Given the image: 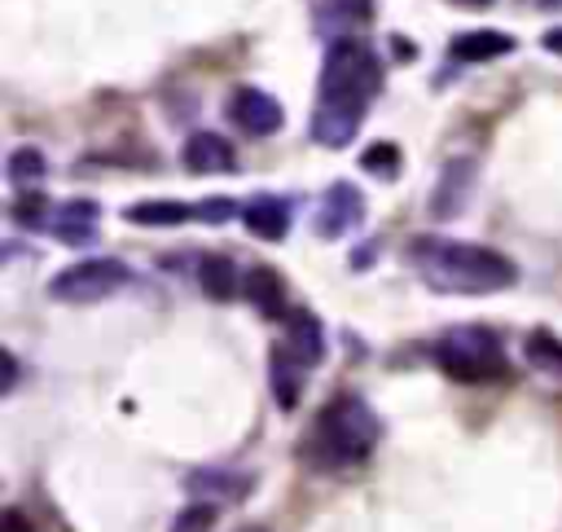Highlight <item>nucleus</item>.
Returning a JSON list of instances; mask_svg holds the SVG:
<instances>
[{
	"label": "nucleus",
	"mask_w": 562,
	"mask_h": 532,
	"mask_svg": "<svg viewBox=\"0 0 562 532\" xmlns=\"http://www.w3.org/2000/svg\"><path fill=\"white\" fill-rule=\"evenodd\" d=\"M285 347L312 369V365H321V356H325V334H321V321L307 312V308H294L290 317H285Z\"/></svg>",
	"instance_id": "obj_13"
},
{
	"label": "nucleus",
	"mask_w": 562,
	"mask_h": 532,
	"mask_svg": "<svg viewBox=\"0 0 562 532\" xmlns=\"http://www.w3.org/2000/svg\"><path fill=\"white\" fill-rule=\"evenodd\" d=\"M233 211H237V207H233L228 198H206V202H198V207H193V215H202L206 224H224Z\"/></svg>",
	"instance_id": "obj_25"
},
{
	"label": "nucleus",
	"mask_w": 562,
	"mask_h": 532,
	"mask_svg": "<svg viewBox=\"0 0 562 532\" xmlns=\"http://www.w3.org/2000/svg\"><path fill=\"white\" fill-rule=\"evenodd\" d=\"M0 532H35V528L22 519V510H13V506H9V510H4V519H0Z\"/></svg>",
	"instance_id": "obj_26"
},
{
	"label": "nucleus",
	"mask_w": 562,
	"mask_h": 532,
	"mask_svg": "<svg viewBox=\"0 0 562 532\" xmlns=\"http://www.w3.org/2000/svg\"><path fill=\"white\" fill-rule=\"evenodd\" d=\"M215 528V506L211 501H193L171 519V532H211Z\"/></svg>",
	"instance_id": "obj_23"
},
{
	"label": "nucleus",
	"mask_w": 562,
	"mask_h": 532,
	"mask_svg": "<svg viewBox=\"0 0 562 532\" xmlns=\"http://www.w3.org/2000/svg\"><path fill=\"white\" fill-rule=\"evenodd\" d=\"M127 264L123 259H79L70 268H61L53 281H48V295L57 303H97L114 290L127 286Z\"/></svg>",
	"instance_id": "obj_5"
},
{
	"label": "nucleus",
	"mask_w": 562,
	"mask_h": 532,
	"mask_svg": "<svg viewBox=\"0 0 562 532\" xmlns=\"http://www.w3.org/2000/svg\"><path fill=\"white\" fill-rule=\"evenodd\" d=\"M241 532H263V528H241Z\"/></svg>",
	"instance_id": "obj_31"
},
{
	"label": "nucleus",
	"mask_w": 562,
	"mask_h": 532,
	"mask_svg": "<svg viewBox=\"0 0 562 532\" xmlns=\"http://www.w3.org/2000/svg\"><path fill=\"white\" fill-rule=\"evenodd\" d=\"M360 215H364V193H360L356 185H347V180H334V185L321 193V202H316L312 229H316L321 237H342V233H351V229L360 224Z\"/></svg>",
	"instance_id": "obj_6"
},
{
	"label": "nucleus",
	"mask_w": 562,
	"mask_h": 532,
	"mask_svg": "<svg viewBox=\"0 0 562 532\" xmlns=\"http://www.w3.org/2000/svg\"><path fill=\"white\" fill-rule=\"evenodd\" d=\"M470 193H474V158H452V163L443 167L435 193H430V215H435V220H448V215L465 211Z\"/></svg>",
	"instance_id": "obj_8"
},
{
	"label": "nucleus",
	"mask_w": 562,
	"mask_h": 532,
	"mask_svg": "<svg viewBox=\"0 0 562 532\" xmlns=\"http://www.w3.org/2000/svg\"><path fill=\"white\" fill-rule=\"evenodd\" d=\"M413 268L422 281L439 295H492L509 290L518 281V268L509 255L479 246V242H452V237H422L408 246Z\"/></svg>",
	"instance_id": "obj_2"
},
{
	"label": "nucleus",
	"mask_w": 562,
	"mask_h": 532,
	"mask_svg": "<svg viewBox=\"0 0 562 532\" xmlns=\"http://www.w3.org/2000/svg\"><path fill=\"white\" fill-rule=\"evenodd\" d=\"M241 224L263 242H281L290 233V202H281L277 193H259L241 207Z\"/></svg>",
	"instance_id": "obj_12"
},
{
	"label": "nucleus",
	"mask_w": 562,
	"mask_h": 532,
	"mask_svg": "<svg viewBox=\"0 0 562 532\" xmlns=\"http://www.w3.org/2000/svg\"><path fill=\"white\" fill-rule=\"evenodd\" d=\"M228 119L246 132V136H272L285 123V110L277 97H268L263 88H237L228 101Z\"/></svg>",
	"instance_id": "obj_7"
},
{
	"label": "nucleus",
	"mask_w": 562,
	"mask_h": 532,
	"mask_svg": "<svg viewBox=\"0 0 562 532\" xmlns=\"http://www.w3.org/2000/svg\"><path fill=\"white\" fill-rule=\"evenodd\" d=\"M544 48L562 57V26H553V31H544Z\"/></svg>",
	"instance_id": "obj_28"
},
{
	"label": "nucleus",
	"mask_w": 562,
	"mask_h": 532,
	"mask_svg": "<svg viewBox=\"0 0 562 532\" xmlns=\"http://www.w3.org/2000/svg\"><path fill=\"white\" fill-rule=\"evenodd\" d=\"M44 171H48V158L35 149V145H18L13 154H9V163H4V176H9V185L22 193V189H35L40 180H44Z\"/></svg>",
	"instance_id": "obj_19"
},
{
	"label": "nucleus",
	"mask_w": 562,
	"mask_h": 532,
	"mask_svg": "<svg viewBox=\"0 0 562 532\" xmlns=\"http://www.w3.org/2000/svg\"><path fill=\"white\" fill-rule=\"evenodd\" d=\"M378 435H382L378 413L360 396L342 391L321 409L316 431H312V448H316L321 466H351V462H364L373 453Z\"/></svg>",
	"instance_id": "obj_3"
},
{
	"label": "nucleus",
	"mask_w": 562,
	"mask_h": 532,
	"mask_svg": "<svg viewBox=\"0 0 562 532\" xmlns=\"http://www.w3.org/2000/svg\"><path fill=\"white\" fill-rule=\"evenodd\" d=\"M127 220L132 224H145V229H171V224L193 220V207L189 202H176V198H145V202H132L127 207Z\"/></svg>",
	"instance_id": "obj_18"
},
{
	"label": "nucleus",
	"mask_w": 562,
	"mask_h": 532,
	"mask_svg": "<svg viewBox=\"0 0 562 532\" xmlns=\"http://www.w3.org/2000/svg\"><path fill=\"white\" fill-rule=\"evenodd\" d=\"M303 378H307V365H303L285 343H277V347H272V396H277L281 409H294V404H299Z\"/></svg>",
	"instance_id": "obj_14"
},
{
	"label": "nucleus",
	"mask_w": 562,
	"mask_h": 532,
	"mask_svg": "<svg viewBox=\"0 0 562 532\" xmlns=\"http://www.w3.org/2000/svg\"><path fill=\"white\" fill-rule=\"evenodd\" d=\"M540 9H562V0H536Z\"/></svg>",
	"instance_id": "obj_30"
},
{
	"label": "nucleus",
	"mask_w": 562,
	"mask_h": 532,
	"mask_svg": "<svg viewBox=\"0 0 562 532\" xmlns=\"http://www.w3.org/2000/svg\"><path fill=\"white\" fill-rule=\"evenodd\" d=\"M448 53H452V62H492V57L514 53V35H505V31H461L448 44Z\"/></svg>",
	"instance_id": "obj_15"
},
{
	"label": "nucleus",
	"mask_w": 562,
	"mask_h": 532,
	"mask_svg": "<svg viewBox=\"0 0 562 532\" xmlns=\"http://www.w3.org/2000/svg\"><path fill=\"white\" fill-rule=\"evenodd\" d=\"M184 488H189L198 501L233 506V501H241V497H246L250 479H246V475H237V470H228V466H198V470L184 479Z\"/></svg>",
	"instance_id": "obj_10"
},
{
	"label": "nucleus",
	"mask_w": 562,
	"mask_h": 532,
	"mask_svg": "<svg viewBox=\"0 0 562 532\" xmlns=\"http://www.w3.org/2000/svg\"><path fill=\"white\" fill-rule=\"evenodd\" d=\"M44 215H48V202H44V193H40V189H22V193L13 198V220H18L22 229H35V224H48Z\"/></svg>",
	"instance_id": "obj_21"
},
{
	"label": "nucleus",
	"mask_w": 562,
	"mask_h": 532,
	"mask_svg": "<svg viewBox=\"0 0 562 532\" xmlns=\"http://www.w3.org/2000/svg\"><path fill=\"white\" fill-rule=\"evenodd\" d=\"M13 383H18V361L4 352V391H13Z\"/></svg>",
	"instance_id": "obj_27"
},
{
	"label": "nucleus",
	"mask_w": 562,
	"mask_h": 532,
	"mask_svg": "<svg viewBox=\"0 0 562 532\" xmlns=\"http://www.w3.org/2000/svg\"><path fill=\"white\" fill-rule=\"evenodd\" d=\"M101 220V207L92 202V198H70V202H61L57 211H53V220H48V229L57 233V242H66V246H88L92 237H97V224Z\"/></svg>",
	"instance_id": "obj_9"
},
{
	"label": "nucleus",
	"mask_w": 562,
	"mask_h": 532,
	"mask_svg": "<svg viewBox=\"0 0 562 532\" xmlns=\"http://www.w3.org/2000/svg\"><path fill=\"white\" fill-rule=\"evenodd\" d=\"M198 281H202V290H206V299H215V303H228V299H237L241 295V273H237V264L228 259V255H206L202 264H198Z\"/></svg>",
	"instance_id": "obj_17"
},
{
	"label": "nucleus",
	"mask_w": 562,
	"mask_h": 532,
	"mask_svg": "<svg viewBox=\"0 0 562 532\" xmlns=\"http://www.w3.org/2000/svg\"><path fill=\"white\" fill-rule=\"evenodd\" d=\"M457 4H470V9H483V4H492V0H457Z\"/></svg>",
	"instance_id": "obj_29"
},
{
	"label": "nucleus",
	"mask_w": 562,
	"mask_h": 532,
	"mask_svg": "<svg viewBox=\"0 0 562 532\" xmlns=\"http://www.w3.org/2000/svg\"><path fill=\"white\" fill-rule=\"evenodd\" d=\"M184 167H189L193 176H220V171H233V167H237V154H233V145H228L224 136H215V132H193V136L184 141Z\"/></svg>",
	"instance_id": "obj_11"
},
{
	"label": "nucleus",
	"mask_w": 562,
	"mask_h": 532,
	"mask_svg": "<svg viewBox=\"0 0 562 532\" xmlns=\"http://www.w3.org/2000/svg\"><path fill=\"white\" fill-rule=\"evenodd\" d=\"M443 374L461 378V383H487V378H501L505 374V347H501V334L487 330V325H457L439 339L435 347Z\"/></svg>",
	"instance_id": "obj_4"
},
{
	"label": "nucleus",
	"mask_w": 562,
	"mask_h": 532,
	"mask_svg": "<svg viewBox=\"0 0 562 532\" xmlns=\"http://www.w3.org/2000/svg\"><path fill=\"white\" fill-rule=\"evenodd\" d=\"M241 290H246V303L259 317H281V308H285V281H281V273H272V268L259 264V268L246 273Z\"/></svg>",
	"instance_id": "obj_16"
},
{
	"label": "nucleus",
	"mask_w": 562,
	"mask_h": 532,
	"mask_svg": "<svg viewBox=\"0 0 562 532\" xmlns=\"http://www.w3.org/2000/svg\"><path fill=\"white\" fill-rule=\"evenodd\" d=\"M522 352H527V361H531L536 369H544V374H562V343H558L549 330H531L527 343H522Z\"/></svg>",
	"instance_id": "obj_20"
},
{
	"label": "nucleus",
	"mask_w": 562,
	"mask_h": 532,
	"mask_svg": "<svg viewBox=\"0 0 562 532\" xmlns=\"http://www.w3.org/2000/svg\"><path fill=\"white\" fill-rule=\"evenodd\" d=\"M382 88V62L360 40H334L321 62V97L312 110V136L329 149L351 145L369 101Z\"/></svg>",
	"instance_id": "obj_1"
},
{
	"label": "nucleus",
	"mask_w": 562,
	"mask_h": 532,
	"mask_svg": "<svg viewBox=\"0 0 562 532\" xmlns=\"http://www.w3.org/2000/svg\"><path fill=\"white\" fill-rule=\"evenodd\" d=\"M329 13H338L342 22H369L373 18V0H325Z\"/></svg>",
	"instance_id": "obj_24"
},
{
	"label": "nucleus",
	"mask_w": 562,
	"mask_h": 532,
	"mask_svg": "<svg viewBox=\"0 0 562 532\" xmlns=\"http://www.w3.org/2000/svg\"><path fill=\"white\" fill-rule=\"evenodd\" d=\"M360 167L373 171V176H395V171H400V149H395L391 141H378V145H369V149L360 154Z\"/></svg>",
	"instance_id": "obj_22"
}]
</instances>
